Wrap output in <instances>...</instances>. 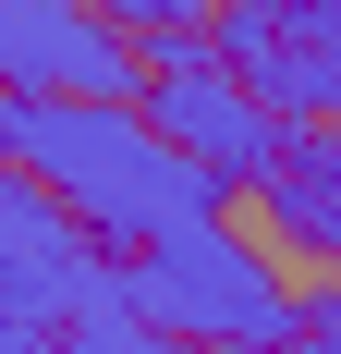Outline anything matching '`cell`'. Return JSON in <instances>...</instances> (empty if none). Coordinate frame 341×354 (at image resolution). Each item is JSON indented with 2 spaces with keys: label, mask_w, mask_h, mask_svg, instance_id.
<instances>
[{
  "label": "cell",
  "mask_w": 341,
  "mask_h": 354,
  "mask_svg": "<svg viewBox=\"0 0 341 354\" xmlns=\"http://www.w3.org/2000/svg\"><path fill=\"white\" fill-rule=\"evenodd\" d=\"M0 159L37 171L86 232H110L122 257L220 220V196H232L195 147H170L159 122H146V98H49V86H12V98H0Z\"/></svg>",
  "instance_id": "1"
},
{
  "label": "cell",
  "mask_w": 341,
  "mask_h": 354,
  "mask_svg": "<svg viewBox=\"0 0 341 354\" xmlns=\"http://www.w3.org/2000/svg\"><path fill=\"white\" fill-rule=\"evenodd\" d=\"M122 269H135V306L159 330H183L195 354H244V342H293L305 330V293L280 281L232 220H195L170 245H135Z\"/></svg>",
  "instance_id": "2"
},
{
  "label": "cell",
  "mask_w": 341,
  "mask_h": 354,
  "mask_svg": "<svg viewBox=\"0 0 341 354\" xmlns=\"http://www.w3.org/2000/svg\"><path fill=\"white\" fill-rule=\"evenodd\" d=\"M146 122L170 147H195L220 183H269L293 159V110L220 49V25L207 37H146Z\"/></svg>",
  "instance_id": "3"
},
{
  "label": "cell",
  "mask_w": 341,
  "mask_h": 354,
  "mask_svg": "<svg viewBox=\"0 0 341 354\" xmlns=\"http://www.w3.org/2000/svg\"><path fill=\"white\" fill-rule=\"evenodd\" d=\"M122 293H135V269L110 232H86L37 171L0 183V330H61V318L122 306Z\"/></svg>",
  "instance_id": "4"
},
{
  "label": "cell",
  "mask_w": 341,
  "mask_h": 354,
  "mask_svg": "<svg viewBox=\"0 0 341 354\" xmlns=\"http://www.w3.org/2000/svg\"><path fill=\"white\" fill-rule=\"evenodd\" d=\"M0 86L49 98H146V37L98 0H0Z\"/></svg>",
  "instance_id": "5"
},
{
  "label": "cell",
  "mask_w": 341,
  "mask_h": 354,
  "mask_svg": "<svg viewBox=\"0 0 341 354\" xmlns=\"http://www.w3.org/2000/svg\"><path fill=\"white\" fill-rule=\"evenodd\" d=\"M256 196H269V220L305 257H341V135H293V159H280Z\"/></svg>",
  "instance_id": "6"
},
{
  "label": "cell",
  "mask_w": 341,
  "mask_h": 354,
  "mask_svg": "<svg viewBox=\"0 0 341 354\" xmlns=\"http://www.w3.org/2000/svg\"><path fill=\"white\" fill-rule=\"evenodd\" d=\"M0 354H195L183 330H159L122 293V306H98V318H61V330H0Z\"/></svg>",
  "instance_id": "7"
},
{
  "label": "cell",
  "mask_w": 341,
  "mask_h": 354,
  "mask_svg": "<svg viewBox=\"0 0 341 354\" xmlns=\"http://www.w3.org/2000/svg\"><path fill=\"white\" fill-rule=\"evenodd\" d=\"M110 25H135V37H207L232 0H98Z\"/></svg>",
  "instance_id": "8"
},
{
  "label": "cell",
  "mask_w": 341,
  "mask_h": 354,
  "mask_svg": "<svg viewBox=\"0 0 341 354\" xmlns=\"http://www.w3.org/2000/svg\"><path fill=\"white\" fill-rule=\"evenodd\" d=\"M293 342H305V354H341V281L305 293V330H293Z\"/></svg>",
  "instance_id": "9"
},
{
  "label": "cell",
  "mask_w": 341,
  "mask_h": 354,
  "mask_svg": "<svg viewBox=\"0 0 341 354\" xmlns=\"http://www.w3.org/2000/svg\"><path fill=\"white\" fill-rule=\"evenodd\" d=\"M244 354H305V342H244Z\"/></svg>",
  "instance_id": "10"
},
{
  "label": "cell",
  "mask_w": 341,
  "mask_h": 354,
  "mask_svg": "<svg viewBox=\"0 0 341 354\" xmlns=\"http://www.w3.org/2000/svg\"><path fill=\"white\" fill-rule=\"evenodd\" d=\"M293 12H341V0H293Z\"/></svg>",
  "instance_id": "11"
}]
</instances>
